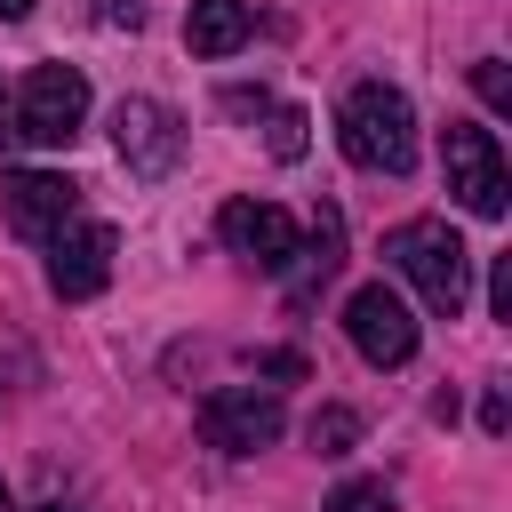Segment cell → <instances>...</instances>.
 <instances>
[{"mask_svg": "<svg viewBox=\"0 0 512 512\" xmlns=\"http://www.w3.org/2000/svg\"><path fill=\"white\" fill-rule=\"evenodd\" d=\"M336 144H344L352 168L408 176V160H416V112H408V96L384 88V80H360L344 96V112H336Z\"/></svg>", "mask_w": 512, "mask_h": 512, "instance_id": "6da1fadb", "label": "cell"}, {"mask_svg": "<svg viewBox=\"0 0 512 512\" xmlns=\"http://www.w3.org/2000/svg\"><path fill=\"white\" fill-rule=\"evenodd\" d=\"M384 256L416 280V296H424L440 320H456V312H464V296H472V248L456 240V224H448V216H408V224H392Z\"/></svg>", "mask_w": 512, "mask_h": 512, "instance_id": "7a4b0ae2", "label": "cell"}, {"mask_svg": "<svg viewBox=\"0 0 512 512\" xmlns=\"http://www.w3.org/2000/svg\"><path fill=\"white\" fill-rule=\"evenodd\" d=\"M440 168H448V192L472 208V216H504V200H512V168H504V152H496V136L488 128H472V120H448V136H440Z\"/></svg>", "mask_w": 512, "mask_h": 512, "instance_id": "3957f363", "label": "cell"}, {"mask_svg": "<svg viewBox=\"0 0 512 512\" xmlns=\"http://www.w3.org/2000/svg\"><path fill=\"white\" fill-rule=\"evenodd\" d=\"M280 424H288L280 392H256V384H224V392L200 400V440L224 448V456H256V448H272Z\"/></svg>", "mask_w": 512, "mask_h": 512, "instance_id": "277c9868", "label": "cell"}, {"mask_svg": "<svg viewBox=\"0 0 512 512\" xmlns=\"http://www.w3.org/2000/svg\"><path fill=\"white\" fill-rule=\"evenodd\" d=\"M88 120V80L72 64H32L24 96H16V136L24 144H72Z\"/></svg>", "mask_w": 512, "mask_h": 512, "instance_id": "5b68a950", "label": "cell"}, {"mask_svg": "<svg viewBox=\"0 0 512 512\" xmlns=\"http://www.w3.org/2000/svg\"><path fill=\"white\" fill-rule=\"evenodd\" d=\"M112 224H96V216H64L56 232H48V288L64 296V304H88L104 280H112Z\"/></svg>", "mask_w": 512, "mask_h": 512, "instance_id": "8992f818", "label": "cell"}, {"mask_svg": "<svg viewBox=\"0 0 512 512\" xmlns=\"http://www.w3.org/2000/svg\"><path fill=\"white\" fill-rule=\"evenodd\" d=\"M344 336H352V352H360L368 368H400V360H416V312H408L384 280L352 288V304H344Z\"/></svg>", "mask_w": 512, "mask_h": 512, "instance_id": "52a82bcc", "label": "cell"}, {"mask_svg": "<svg viewBox=\"0 0 512 512\" xmlns=\"http://www.w3.org/2000/svg\"><path fill=\"white\" fill-rule=\"evenodd\" d=\"M216 240H224L240 264H256V272H288V264L304 256L288 208H272V200H224V208H216Z\"/></svg>", "mask_w": 512, "mask_h": 512, "instance_id": "ba28073f", "label": "cell"}, {"mask_svg": "<svg viewBox=\"0 0 512 512\" xmlns=\"http://www.w3.org/2000/svg\"><path fill=\"white\" fill-rule=\"evenodd\" d=\"M112 144H120L128 176H168L176 152H184V128H176L168 104H152V96H120V112H112Z\"/></svg>", "mask_w": 512, "mask_h": 512, "instance_id": "9c48e42d", "label": "cell"}, {"mask_svg": "<svg viewBox=\"0 0 512 512\" xmlns=\"http://www.w3.org/2000/svg\"><path fill=\"white\" fill-rule=\"evenodd\" d=\"M0 216H8V232L48 240L64 216H80V184H72V176H48V168H16V176L0 184Z\"/></svg>", "mask_w": 512, "mask_h": 512, "instance_id": "30bf717a", "label": "cell"}, {"mask_svg": "<svg viewBox=\"0 0 512 512\" xmlns=\"http://www.w3.org/2000/svg\"><path fill=\"white\" fill-rule=\"evenodd\" d=\"M184 40H192V56H232L248 40V0H192Z\"/></svg>", "mask_w": 512, "mask_h": 512, "instance_id": "8fae6325", "label": "cell"}, {"mask_svg": "<svg viewBox=\"0 0 512 512\" xmlns=\"http://www.w3.org/2000/svg\"><path fill=\"white\" fill-rule=\"evenodd\" d=\"M304 440L320 448V456H352V440H360V408H312V424H304Z\"/></svg>", "mask_w": 512, "mask_h": 512, "instance_id": "7c38bea8", "label": "cell"}, {"mask_svg": "<svg viewBox=\"0 0 512 512\" xmlns=\"http://www.w3.org/2000/svg\"><path fill=\"white\" fill-rule=\"evenodd\" d=\"M320 512H392V488H384V480H344Z\"/></svg>", "mask_w": 512, "mask_h": 512, "instance_id": "4fadbf2b", "label": "cell"}, {"mask_svg": "<svg viewBox=\"0 0 512 512\" xmlns=\"http://www.w3.org/2000/svg\"><path fill=\"white\" fill-rule=\"evenodd\" d=\"M472 88H480L488 112H512V72H504V56H480V64H472Z\"/></svg>", "mask_w": 512, "mask_h": 512, "instance_id": "5bb4252c", "label": "cell"}, {"mask_svg": "<svg viewBox=\"0 0 512 512\" xmlns=\"http://www.w3.org/2000/svg\"><path fill=\"white\" fill-rule=\"evenodd\" d=\"M272 152H280V160L304 152V112H272Z\"/></svg>", "mask_w": 512, "mask_h": 512, "instance_id": "9a60e30c", "label": "cell"}, {"mask_svg": "<svg viewBox=\"0 0 512 512\" xmlns=\"http://www.w3.org/2000/svg\"><path fill=\"white\" fill-rule=\"evenodd\" d=\"M488 312H496V320H512V256H496V264H488Z\"/></svg>", "mask_w": 512, "mask_h": 512, "instance_id": "2e32d148", "label": "cell"}, {"mask_svg": "<svg viewBox=\"0 0 512 512\" xmlns=\"http://www.w3.org/2000/svg\"><path fill=\"white\" fill-rule=\"evenodd\" d=\"M256 376H304V360H296V352H264V360H256Z\"/></svg>", "mask_w": 512, "mask_h": 512, "instance_id": "e0dca14e", "label": "cell"}, {"mask_svg": "<svg viewBox=\"0 0 512 512\" xmlns=\"http://www.w3.org/2000/svg\"><path fill=\"white\" fill-rule=\"evenodd\" d=\"M504 424H512V408H504V392H488L480 400V432H504Z\"/></svg>", "mask_w": 512, "mask_h": 512, "instance_id": "ac0fdd59", "label": "cell"}, {"mask_svg": "<svg viewBox=\"0 0 512 512\" xmlns=\"http://www.w3.org/2000/svg\"><path fill=\"white\" fill-rule=\"evenodd\" d=\"M16 16H32V0H0V24H16Z\"/></svg>", "mask_w": 512, "mask_h": 512, "instance_id": "d6986e66", "label": "cell"}, {"mask_svg": "<svg viewBox=\"0 0 512 512\" xmlns=\"http://www.w3.org/2000/svg\"><path fill=\"white\" fill-rule=\"evenodd\" d=\"M0 512H16V496H8V480H0Z\"/></svg>", "mask_w": 512, "mask_h": 512, "instance_id": "ffe728a7", "label": "cell"}, {"mask_svg": "<svg viewBox=\"0 0 512 512\" xmlns=\"http://www.w3.org/2000/svg\"><path fill=\"white\" fill-rule=\"evenodd\" d=\"M32 512H64V504H32Z\"/></svg>", "mask_w": 512, "mask_h": 512, "instance_id": "44dd1931", "label": "cell"}, {"mask_svg": "<svg viewBox=\"0 0 512 512\" xmlns=\"http://www.w3.org/2000/svg\"><path fill=\"white\" fill-rule=\"evenodd\" d=\"M0 120H8V104H0Z\"/></svg>", "mask_w": 512, "mask_h": 512, "instance_id": "7402d4cb", "label": "cell"}]
</instances>
